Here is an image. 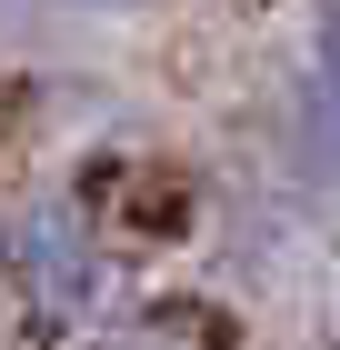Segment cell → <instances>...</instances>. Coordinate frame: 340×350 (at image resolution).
<instances>
[{
  "label": "cell",
  "mask_w": 340,
  "mask_h": 350,
  "mask_svg": "<svg viewBox=\"0 0 340 350\" xmlns=\"http://www.w3.org/2000/svg\"><path fill=\"white\" fill-rule=\"evenodd\" d=\"M110 291H120V260H110V230L90 200L70 190H21L0 211V310L40 340H80L101 330Z\"/></svg>",
  "instance_id": "obj_1"
},
{
  "label": "cell",
  "mask_w": 340,
  "mask_h": 350,
  "mask_svg": "<svg viewBox=\"0 0 340 350\" xmlns=\"http://www.w3.org/2000/svg\"><path fill=\"white\" fill-rule=\"evenodd\" d=\"M280 161L290 180L340 190V0H311L300 21V51L280 81Z\"/></svg>",
  "instance_id": "obj_2"
},
{
  "label": "cell",
  "mask_w": 340,
  "mask_h": 350,
  "mask_svg": "<svg viewBox=\"0 0 340 350\" xmlns=\"http://www.w3.org/2000/svg\"><path fill=\"white\" fill-rule=\"evenodd\" d=\"M90 350H200V340L170 321H110V330H90Z\"/></svg>",
  "instance_id": "obj_3"
},
{
  "label": "cell",
  "mask_w": 340,
  "mask_h": 350,
  "mask_svg": "<svg viewBox=\"0 0 340 350\" xmlns=\"http://www.w3.org/2000/svg\"><path fill=\"white\" fill-rule=\"evenodd\" d=\"M51 10H80V21H131V10H151V0H51Z\"/></svg>",
  "instance_id": "obj_4"
}]
</instances>
